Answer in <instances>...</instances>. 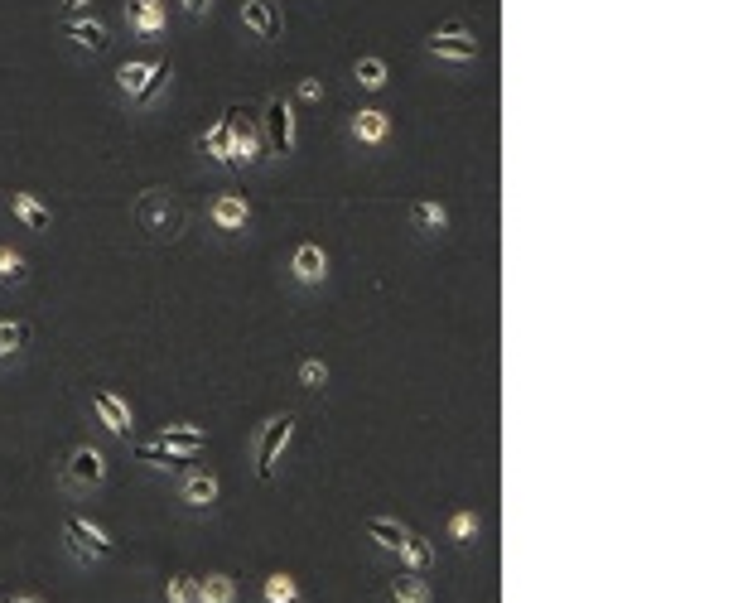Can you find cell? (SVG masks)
Returning a JSON list of instances; mask_svg holds the SVG:
<instances>
[{
  "label": "cell",
  "instance_id": "1",
  "mask_svg": "<svg viewBox=\"0 0 738 603\" xmlns=\"http://www.w3.org/2000/svg\"><path fill=\"white\" fill-rule=\"evenodd\" d=\"M131 222H136V232L145 242L169 247V242H179L189 232V208H184V198L174 189H145L131 203Z\"/></svg>",
  "mask_w": 738,
  "mask_h": 603
},
{
  "label": "cell",
  "instance_id": "2",
  "mask_svg": "<svg viewBox=\"0 0 738 603\" xmlns=\"http://www.w3.org/2000/svg\"><path fill=\"white\" fill-rule=\"evenodd\" d=\"M107 478H111V464L97 444H73L63 454V464H58V483H63V493H73V497L102 493Z\"/></svg>",
  "mask_w": 738,
  "mask_h": 603
},
{
  "label": "cell",
  "instance_id": "3",
  "mask_svg": "<svg viewBox=\"0 0 738 603\" xmlns=\"http://www.w3.org/2000/svg\"><path fill=\"white\" fill-rule=\"evenodd\" d=\"M295 425H300V415L295 411H275L261 430H256V439H251V464H256V478L261 483H271L275 468H280V459H285V449H290V439H295Z\"/></svg>",
  "mask_w": 738,
  "mask_h": 603
},
{
  "label": "cell",
  "instance_id": "4",
  "mask_svg": "<svg viewBox=\"0 0 738 603\" xmlns=\"http://www.w3.org/2000/svg\"><path fill=\"white\" fill-rule=\"evenodd\" d=\"M63 550L78 560L82 570H92V565H102V560H111V555H116V541H111L97 521H87V517H78V512H68V517H63Z\"/></svg>",
  "mask_w": 738,
  "mask_h": 603
},
{
  "label": "cell",
  "instance_id": "5",
  "mask_svg": "<svg viewBox=\"0 0 738 603\" xmlns=\"http://www.w3.org/2000/svg\"><path fill=\"white\" fill-rule=\"evenodd\" d=\"M256 126H261V140H266V160H290L295 155V107L280 92H271L261 102Z\"/></svg>",
  "mask_w": 738,
  "mask_h": 603
},
{
  "label": "cell",
  "instance_id": "6",
  "mask_svg": "<svg viewBox=\"0 0 738 603\" xmlns=\"http://www.w3.org/2000/svg\"><path fill=\"white\" fill-rule=\"evenodd\" d=\"M54 34L82 58L111 54V25H107V20H97V15H58Z\"/></svg>",
  "mask_w": 738,
  "mask_h": 603
},
{
  "label": "cell",
  "instance_id": "7",
  "mask_svg": "<svg viewBox=\"0 0 738 603\" xmlns=\"http://www.w3.org/2000/svg\"><path fill=\"white\" fill-rule=\"evenodd\" d=\"M227 126H232V169H256L266 165V140H261V126L256 116L237 102H227Z\"/></svg>",
  "mask_w": 738,
  "mask_h": 603
},
{
  "label": "cell",
  "instance_id": "8",
  "mask_svg": "<svg viewBox=\"0 0 738 603\" xmlns=\"http://www.w3.org/2000/svg\"><path fill=\"white\" fill-rule=\"evenodd\" d=\"M208 227L218 232L222 242H232V237H242L246 227H251V198L242 189H222L208 198Z\"/></svg>",
  "mask_w": 738,
  "mask_h": 603
},
{
  "label": "cell",
  "instance_id": "9",
  "mask_svg": "<svg viewBox=\"0 0 738 603\" xmlns=\"http://www.w3.org/2000/svg\"><path fill=\"white\" fill-rule=\"evenodd\" d=\"M174 497L189 507V512H213L218 507V497H222V478L213 473V468H179L174 473Z\"/></svg>",
  "mask_w": 738,
  "mask_h": 603
},
{
  "label": "cell",
  "instance_id": "10",
  "mask_svg": "<svg viewBox=\"0 0 738 603\" xmlns=\"http://www.w3.org/2000/svg\"><path fill=\"white\" fill-rule=\"evenodd\" d=\"M343 131H348V140L362 145V150H382V145H391V131H396V126H391V111L357 107V111H348Z\"/></svg>",
  "mask_w": 738,
  "mask_h": 603
},
{
  "label": "cell",
  "instance_id": "11",
  "mask_svg": "<svg viewBox=\"0 0 738 603\" xmlns=\"http://www.w3.org/2000/svg\"><path fill=\"white\" fill-rule=\"evenodd\" d=\"M92 415L102 420L107 435L131 444V435H136V415H131V401H121L111 386H92Z\"/></svg>",
  "mask_w": 738,
  "mask_h": 603
},
{
  "label": "cell",
  "instance_id": "12",
  "mask_svg": "<svg viewBox=\"0 0 738 603\" xmlns=\"http://www.w3.org/2000/svg\"><path fill=\"white\" fill-rule=\"evenodd\" d=\"M242 25L256 44H275L285 34V15H280V0H242Z\"/></svg>",
  "mask_w": 738,
  "mask_h": 603
},
{
  "label": "cell",
  "instance_id": "13",
  "mask_svg": "<svg viewBox=\"0 0 738 603\" xmlns=\"http://www.w3.org/2000/svg\"><path fill=\"white\" fill-rule=\"evenodd\" d=\"M5 213L20 222L25 232H34V237H49L54 232V208H44L34 193L25 189H15V193H5Z\"/></svg>",
  "mask_w": 738,
  "mask_h": 603
},
{
  "label": "cell",
  "instance_id": "14",
  "mask_svg": "<svg viewBox=\"0 0 738 603\" xmlns=\"http://www.w3.org/2000/svg\"><path fill=\"white\" fill-rule=\"evenodd\" d=\"M290 280L300 285V290H319L328 280V251L319 242H300L295 256H290Z\"/></svg>",
  "mask_w": 738,
  "mask_h": 603
},
{
  "label": "cell",
  "instance_id": "15",
  "mask_svg": "<svg viewBox=\"0 0 738 603\" xmlns=\"http://www.w3.org/2000/svg\"><path fill=\"white\" fill-rule=\"evenodd\" d=\"M126 25L136 39H164V25H169V15H164V0H126Z\"/></svg>",
  "mask_w": 738,
  "mask_h": 603
},
{
  "label": "cell",
  "instance_id": "16",
  "mask_svg": "<svg viewBox=\"0 0 738 603\" xmlns=\"http://www.w3.org/2000/svg\"><path fill=\"white\" fill-rule=\"evenodd\" d=\"M34 348V324L29 319H0V372L15 367Z\"/></svg>",
  "mask_w": 738,
  "mask_h": 603
},
{
  "label": "cell",
  "instance_id": "17",
  "mask_svg": "<svg viewBox=\"0 0 738 603\" xmlns=\"http://www.w3.org/2000/svg\"><path fill=\"white\" fill-rule=\"evenodd\" d=\"M150 63L155 58H126V63H116V73H111V92H116V102L131 111V102H136V92L145 87V78H150Z\"/></svg>",
  "mask_w": 738,
  "mask_h": 603
},
{
  "label": "cell",
  "instance_id": "18",
  "mask_svg": "<svg viewBox=\"0 0 738 603\" xmlns=\"http://www.w3.org/2000/svg\"><path fill=\"white\" fill-rule=\"evenodd\" d=\"M169 87H174V58L160 54L155 63H150V78H145V87L136 92V102H131V111H150V107H160Z\"/></svg>",
  "mask_w": 738,
  "mask_h": 603
},
{
  "label": "cell",
  "instance_id": "19",
  "mask_svg": "<svg viewBox=\"0 0 738 603\" xmlns=\"http://www.w3.org/2000/svg\"><path fill=\"white\" fill-rule=\"evenodd\" d=\"M410 218V232H420V237H449V208L435 203V198H415L406 208Z\"/></svg>",
  "mask_w": 738,
  "mask_h": 603
},
{
  "label": "cell",
  "instance_id": "20",
  "mask_svg": "<svg viewBox=\"0 0 738 603\" xmlns=\"http://www.w3.org/2000/svg\"><path fill=\"white\" fill-rule=\"evenodd\" d=\"M425 58L435 63H478L483 58V44L478 39H439V34H425Z\"/></svg>",
  "mask_w": 738,
  "mask_h": 603
},
{
  "label": "cell",
  "instance_id": "21",
  "mask_svg": "<svg viewBox=\"0 0 738 603\" xmlns=\"http://www.w3.org/2000/svg\"><path fill=\"white\" fill-rule=\"evenodd\" d=\"M478 536H483V512L478 507H459V512H449L444 521V541L454 550H473L478 546Z\"/></svg>",
  "mask_w": 738,
  "mask_h": 603
},
{
  "label": "cell",
  "instance_id": "22",
  "mask_svg": "<svg viewBox=\"0 0 738 603\" xmlns=\"http://www.w3.org/2000/svg\"><path fill=\"white\" fill-rule=\"evenodd\" d=\"M198 155L208 160V165L218 169H232V126H227V111H222L218 121L198 136Z\"/></svg>",
  "mask_w": 738,
  "mask_h": 603
},
{
  "label": "cell",
  "instance_id": "23",
  "mask_svg": "<svg viewBox=\"0 0 738 603\" xmlns=\"http://www.w3.org/2000/svg\"><path fill=\"white\" fill-rule=\"evenodd\" d=\"M386 594H391V603H435V589H430V579L415 575V570H396L391 575V584H386Z\"/></svg>",
  "mask_w": 738,
  "mask_h": 603
},
{
  "label": "cell",
  "instance_id": "24",
  "mask_svg": "<svg viewBox=\"0 0 738 603\" xmlns=\"http://www.w3.org/2000/svg\"><path fill=\"white\" fill-rule=\"evenodd\" d=\"M362 536H367V541H377L382 550H391V555H401L410 526H406V521H396V517H362Z\"/></svg>",
  "mask_w": 738,
  "mask_h": 603
},
{
  "label": "cell",
  "instance_id": "25",
  "mask_svg": "<svg viewBox=\"0 0 738 603\" xmlns=\"http://www.w3.org/2000/svg\"><path fill=\"white\" fill-rule=\"evenodd\" d=\"M131 459L145 468H160V473H179V468L193 464V454H179V449H164V444H131Z\"/></svg>",
  "mask_w": 738,
  "mask_h": 603
},
{
  "label": "cell",
  "instance_id": "26",
  "mask_svg": "<svg viewBox=\"0 0 738 603\" xmlns=\"http://www.w3.org/2000/svg\"><path fill=\"white\" fill-rule=\"evenodd\" d=\"M155 444L164 449H179V454H198V449H208V430L203 425H189V420H179V425H164Z\"/></svg>",
  "mask_w": 738,
  "mask_h": 603
},
{
  "label": "cell",
  "instance_id": "27",
  "mask_svg": "<svg viewBox=\"0 0 738 603\" xmlns=\"http://www.w3.org/2000/svg\"><path fill=\"white\" fill-rule=\"evenodd\" d=\"M401 565L415 570V575H430V570H435V541L420 536V531H410L406 546H401Z\"/></svg>",
  "mask_w": 738,
  "mask_h": 603
},
{
  "label": "cell",
  "instance_id": "28",
  "mask_svg": "<svg viewBox=\"0 0 738 603\" xmlns=\"http://www.w3.org/2000/svg\"><path fill=\"white\" fill-rule=\"evenodd\" d=\"M29 285V256L0 242V290H25Z\"/></svg>",
  "mask_w": 738,
  "mask_h": 603
},
{
  "label": "cell",
  "instance_id": "29",
  "mask_svg": "<svg viewBox=\"0 0 738 603\" xmlns=\"http://www.w3.org/2000/svg\"><path fill=\"white\" fill-rule=\"evenodd\" d=\"M261 603H304L300 594V579L285 575V570H275V575L261 579Z\"/></svg>",
  "mask_w": 738,
  "mask_h": 603
},
{
  "label": "cell",
  "instance_id": "30",
  "mask_svg": "<svg viewBox=\"0 0 738 603\" xmlns=\"http://www.w3.org/2000/svg\"><path fill=\"white\" fill-rule=\"evenodd\" d=\"M386 78H391V68H386V58H377V54H362L353 63V83L362 87V92H382L386 87Z\"/></svg>",
  "mask_w": 738,
  "mask_h": 603
},
{
  "label": "cell",
  "instance_id": "31",
  "mask_svg": "<svg viewBox=\"0 0 738 603\" xmlns=\"http://www.w3.org/2000/svg\"><path fill=\"white\" fill-rule=\"evenodd\" d=\"M198 603H237L232 575H198Z\"/></svg>",
  "mask_w": 738,
  "mask_h": 603
},
{
  "label": "cell",
  "instance_id": "32",
  "mask_svg": "<svg viewBox=\"0 0 738 603\" xmlns=\"http://www.w3.org/2000/svg\"><path fill=\"white\" fill-rule=\"evenodd\" d=\"M164 599L169 603H198V575H169L164 579Z\"/></svg>",
  "mask_w": 738,
  "mask_h": 603
},
{
  "label": "cell",
  "instance_id": "33",
  "mask_svg": "<svg viewBox=\"0 0 738 603\" xmlns=\"http://www.w3.org/2000/svg\"><path fill=\"white\" fill-rule=\"evenodd\" d=\"M300 386L304 391H324L328 386V362L324 357H304L300 362Z\"/></svg>",
  "mask_w": 738,
  "mask_h": 603
},
{
  "label": "cell",
  "instance_id": "34",
  "mask_svg": "<svg viewBox=\"0 0 738 603\" xmlns=\"http://www.w3.org/2000/svg\"><path fill=\"white\" fill-rule=\"evenodd\" d=\"M430 34H439V39H478V25H473V20H444V25L430 29Z\"/></svg>",
  "mask_w": 738,
  "mask_h": 603
},
{
  "label": "cell",
  "instance_id": "35",
  "mask_svg": "<svg viewBox=\"0 0 738 603\" xmlns=\"http://www.w3.org/2000/svg\"><path fill=\"white\" fill-rule=\"evenodd\" d=\"M295 92H300V102H324V97H328V87L319 83V78H300Z\"/></svg>",
  "mask_w": 738,
  "mask_h": 603
},
{
  "label": "cell",
  "instance_id": "36",
  "mask_svg": "<svg viewBox=\"0 0 738 603\" xmlns=\"http://www.w3.org/2000/svg\"><path fill=\"white\" fill-rule=\"evenodd\" d=\"M179 5H184L189 20H208V15H213V0H179Z\"/></svg>",
  "mask_w": 738,
  "mask_h": 603
},
{
  "label": "cell",
  "instance_id": "37",
  "mask_svg": "<svg viewBox=\"0 0 738 603\" xmlns=\"http://www.w3.org/2000/svg\"><path fill=\"white\" fill-rule=\"evenodd\" d=\"M63 15H87V0H58Z\"/></svg>",
  "mask_w": 738,
  "mask_h": 603
},
{
  "label": "cell",
  "instance_id": "38",
  "mask_svg": "<svg viewBox=\"0 0 738 603\" xmlns=\"http://www.w3.org/2000/svg\"><path fill=\"white\" fill-rule=\"evenodd\" d=\"M10 599H15V603H39L34 594H10Z\"/></svg>",
  "mask_w": 738,
  "mask_h": 603
},
{
  "label": "cell",
  "instance_id": "39",
  "mask_svg": "<svg viewBox=\"0 0 738 603\" xmlns=\"http://www.w3.org/2000/svg\"><path fill=\"white\" fill-rule=\"evenodd\" d=\"M0 603H15V599H10V594H5V599H0Z\"/></svg>",
  "mask_w": 738,
  "mask_h": 603
}]
</instances>
